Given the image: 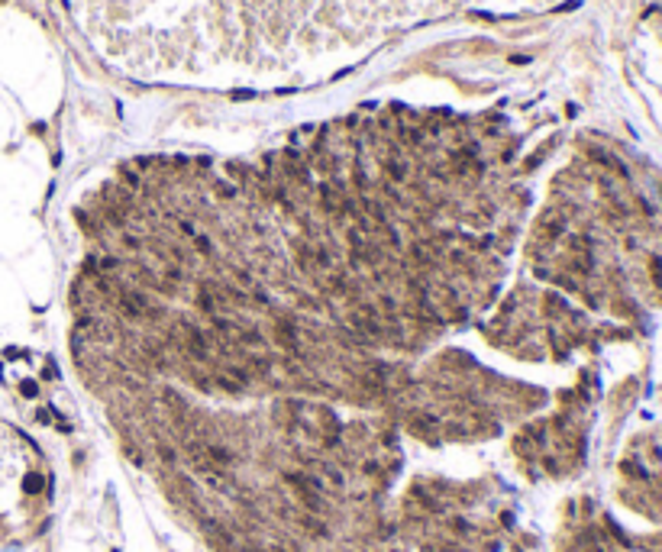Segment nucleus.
<instances>
[{
	"label": "nucleus",
	"instance_id": "20e7f679",
	"mask_svg": "<svg viewBox=\"0 0 662 552\" xmlns=\"http://www.w3.org/2000/svg\"><path fill=\"white\" fill-rule=\"evenodd\" d=\"M436 255V249H430V245H413V259L420 262V265H430Z\"/></svg>",
	"mask_w": 662,
	"mask_h": 552
},
{
	"label": "nucleus",
	"instance_id": "f03ea898",
	"mask_svg": "<svg viewBox=\"0 0 662 552\" xmlns=\"http://www.w3.org/2000/svg\"><path fill=\"white\" fill-rule=\"evenodd\" d=\"M271 336H275L278 349H285L288 355H297V352H301V329L294 326V320L275 317V323H271Z\"/></svg>",
	"mask_w": 662,
	"mask_h": 552
},
{
	"label": "nucleus",
	"instance_id": "7ed1b4c3",
	"mask_svg": "<svg viewBox=\"0 0 662 552\" xmlns=\"http://www.w3.org/2000/svg\"><path fill=\"white\" fill-rule=\"evenodd\" d=\"M181 343H184V349L194 355V358H207L210 355V336L204 329H197V326H191V323H184L181 326Z\"/></svg>",
	"mask_w": 662,
	"mask_h": 552
},
{
	"label": "nucleus",
	"instance_id": "f257e3e1",
	"mask_svg": "<svg viewBox=\"0 0 662 552\" xmlns=\"http://www.w3.org/2000/svg\"><path fill=\"white\" fill-rule=\"evenodd\" d=\"M117 310L123 313L126 320H143L149 317V297L143 291H132V287H123V291H117Z\"/></svg>",
	"mask_w": 662,
	"mask_h": 552
},
{
	"label": "nucleus",
	"instance_id": "39448f33",
	"mask_svg": "<svg viewBox=\"0 0 662 552\" xmlns=\"http://www.w3.org/2000/svg\"><path fill=\"white\" fill-rule=\"evenodd\" d=\"M39 488H42V478H39V475H29V478H26V491H29V494H36Z\"/></svg>",
	"mask_w": 662,
	"mask_h": 552
}]
</instances>
